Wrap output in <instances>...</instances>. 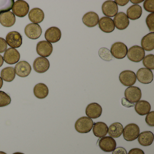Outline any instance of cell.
Returning a JSON list of instances; mask_svg holds the SVG:
<instances>
[{
	"mask_svg": "<svg viewBox=\"0 0 154 154\" xmlns=\"http://www.w3.org/2000/svg\"><path fill=\"white\" fill-rule=\"evenodd\" d=\"M29 18L32 23L38 24L44 20L45 13L41 9L35 8L29 11Z\"/></svg>",
	"mask_w": 154,
	"mask_h": 154,
	"instance_id": "cell-26",
	"label": "cell"
},
{
	"mask_svg": "<svg viewBox=\"0 0 154 154\" xmlns=\"http://www.w3.org/2000/svg\"><path fill=\"white\" fill-rule=\"evenodd\" d=\"M37 54L42 57L50 56L53 51L52 44L47 41H40L38 43L36 46Z\"/></svg>",
	"mask_w": 154,
	"mask_h": 154,
	"instance_id": "cell-13",
	"label": "cell"
},
{
	"mask_svg": "<svg viewBox=\"0 0 154 154\" xmlns=\"http://www.w3.org/2000/svg\"><path fill=\"white\" fill-rule=\"evenodd\" d=\"M135 110L137 113L140 116L147 115L150 112L151 105L150 103L146 100H140L135 104Z\"/></svg>",
	"mask_w": 154,
	"mask_h": 154,
	"instance_id": "cell-25",
	"label": "cell"
},
{
	"mask_svg": "<svg viewBox=\"0 0 154 154\" xmlns=\"http://www.w3.org/2000/svg\"><path fill=\"white\" fill-rule=\"evenodd\" d=\"M114 2L117 5L121 7H123L128 3L129 0H115Z\"/></svg>",
	"mask_w": 154,
	"mask_h": 154,
	"instance_id": "cell-43",
	"label": "cell"
},
{
	"mask_svg": "<svg viewBox=\"0 0 154 154\" xmlns=\"http://www.w3.org/2000/svg\"><path fill=\"white\" fill-rule=\"evenodd\" d=\"M8 48V44L6 42V40L0 37V53L2 54L7 50Z\"/></svg>",
	"mask_w": 154,
	"mask_h": 154,
	"instance_id": "cell-39",
	"label": "cell"
},
{
	"mask_svg": "<svg viewBox=\"0 0 154 154\" xmlns=\"http://www.w3.org/2000/svg\"><path fill=\"white\" fill-rule=\"evenodd\" d=\"M3 63H4L3 57L0 54V67L3 65Z\"/></svg>",
	"mask_w": 154,
	"mask_h": 154,
	"instance_id": "cell-45",
	"label": "cell"
},
{
	"mask_svg": "<svg viewBox=\"0 0 154 154\" xmlns=\"http://www.w3.org/2000/svg\"><path fill=\"white\" fill-rule=\"evenodd\" d=\"M128 48L127 46L122 42L114 43L111 48V53L112 57L118 59H123L127 56Z\"/></svg>",
	"mask_w": 154,
	"mask_h": 154,
	"instance_id": "cell-4",
	"label": "cell"
},
{
	"mask_svg": "<svg viewBox=\"0 0 154 154\" xmlns=\"http://www.w3.org/2000/svg\"><path fill=\"white\" fill-rule=\"evenodd\" d=\"M114 26L119 30H124L128 26L130 21L127 15L123 12L118 13L113 19Z\"/></svg>",
	"mask_w": 154,
	"mask_h": 154,
	"instance_id": "cell-12",
	"label": "cell"
},
{
	"mask_svg": "<svg viewBox=\"0 0 154 154\" xmlns=\"http://www.w3.org/2000/svg\"><path fill=\"white\" fill-rule=\"evenodd\" d=\"M146 123L149 127H154V111L149 112L146 117Z\"/></svg>",
	"mask_w": 154,
	"mask_h": 154,
	"instance_id": "cell-38",
	"label": "cell"
},
{
	"mask_svg": "<svg viewBox=\"0 0 154 154\" xmlns=\"http://www.w3.org/2000/svg\"><path fill=\"white\" fill-rule=\"evenodd\" d=\"M14 3V0H0V15L12 9Z\"/></svg>",
	"mask_w": 154,
	"mask_h": 154,
	"instance_id": "cell-32",
	"label": "cell"
},
{
	"mask_svg": "<svg viewBox=\"0 0 154 154\" xmlns=\"http://www.w3.org/2000/svg\"><path fill=\"white\" fill-rule=\"evenodd\" d=\"M128 154H145L143 150L139 148H133L129 151Z\"/></svg>",
	"mask_w": 154,
	"mask_h": 154,
	"instance_id": "cell-42",
	"label": "cell"
},
{
	"mask_svg": "<svg viewBox=\"0 0 154 154\" xmlns=\"http://www.w3.org/2000/svg\"><path fill=\"white\" fill-rule=\"evenodd\" d=\"M3 82L2 78L0 76V89L2 88V85H3Z\"/></svg>",
	"mask_w": 154,
	"mask_h": 154,
	"instance_id": "cell-46",
	"label": "cell"
},
{
	"mask_svg": "<svg viewBox=\"0 0 154 154\" xmlns=\"http://www.w3.org/2000/svg\"><path fill=\"white\" fill-rule=\"evenodd\" d=\"M137 138L141 146H150L154 141V134L150 131H143L139 134Z\"/></svg>",
	"mask_w": 154,
	"mask_h": 154,
	"instance_id": "cell-24",
	"label": "cell"
},
{
	"mask_svg": "<svg viewBox=\"0 0 154 154\" xmlns=\"http://www.w3.org/2000/svg\"><path fill=\"white\" fill-rule=\"evenodd\" d=\"M0 154H7V153L5 152H3V151H0Z\"/></svg>",
	"mask_w": 154,
	"mask_h": 154,
	"instance_id": "cell-48",
	"label": "cell"
},
{
	"mask_svg": "<svg viewBox=\"0 0 154 154\" xmlns=\"http://www.w3.org/2000/svg\"><path fill=\"white\" fill-rule=\"evenodd\" d=\"M142 48L146 51H150L154 49V33H149L142 38L141 41Z\"/></svg>",
	"mask_w": 154,
	"mask_h": 154,
	"instance_id": "cell-27",
	"label": "cell"
},
{
	"mask_svg": "<svg viewBox=\"0 0 154 154\" xmlns=\"http://www.w3.org/2000/svg\"><path fill=\"white\" fill-rule=\"evenodd\" d=\"M12 10L13 14L17 17H24L29 11V6L24 1H17L14 3Z\"/></svg>",
	"mask_w": 154,
	"mask_h": 154,
	"instance_id": "cell-6",
	"label": "cell"
},
{
	"mask_svg": "<svg viewBox=\"0 0 154 154\" xmlns=\"http://www.w3.org/2000/svg\"><path fill=\"white\" fill-rule=\"evenodd\" d=\"M62 36L61 30L56 27H52L47 29L45 33V38L50 43H55L60 40Z\"/></svg>",
	"mask_w": 154,
	"mask_h": 154,
	"instance_id": "cell-18",
	"label": "cell"
},
{
	"mask_svg": "<svg viewBox=\"0 0 154 154\" xmlns=\"http://www.w3.org/2000/svg\"><path fill=\"white\" fill-rule=\"evenodd\" d=\"M143 0H141V1H140V0H131L130 2H131V3H133V4H134V5H137V4H139V3H141V2H143Z\"/></svg>",
	"mask_w": 154,
	"mask_h": 154,
	"instance_id": "cell-44",
	"label": "cell"
},
{
	"mask_svg": "<svg viewBox=\"0 0 154 154\" xmlns=\"http://www.w3.org/2000/svg\"><path fill=\"white\" fill-rule=\"evenodd\" d=\"M99 27L102 31L106 33H110L115 29L113 20L111 18L103 17L99 20Z\"/></svg>",
	"mask_w": 154,
	"mask_h": 154,
	"instance_id": "cell-20",
	"label": "cell"
},
{
	"mask_svg": "<svg viewBox=\"0 0 154 154\" xmlns=\"http://www.w3.org/2000/svg\"><path fill=\"white\" fill-rule=\"evenodd\" d=\"M143 8L144 9L150 13L154 12V0H146L143 3Z\"/></svg>",
	"mask_w": 154,
	"mask_h": 154,
	"instance_id": "cell-37",
	"label": "cell"
},
{
	"mask_svg": "<svg viewBox=\"0 0 154 154\" xmlns=\"http://www.w3.org/2000/svg\"><path fill=\"white\" fill-rule=\"evenodd\" d=\"M20 57V54L17 49L10 48L5 51L3 59L7 63L13 65L19 62Z\"/></svg>",
	"mask_w": 154,
	"mask_h": 154,
	"instance_id": "cell-15",
	"label": "cell"
},
{
	"mask_svg": "<svg viewBox=\"0 0 154 154\" xmlns=\"http://www.w3.org/2000/svg\"><path fill=\"white\" fill-rule=\"evenodd\" d=\"M6 41L12 48H18L22 45V37L19 32L12 31L7 35Z\"/></svg>",
	"mask_w": 154,
	"mask_h": 154,
	"instance_id": "cell-9",
	"label": "cell"
},
{
	"mask_svg": "<svg viewBox=\"0 0 154 154\" xmlns=\"http://www.w3.org/2000/svg\"><path fill=\"white\" fill-rule=\"evenodd\" d=\"M16 17L11 11L2 13L0 15V23L5 27H11L16 23Z\"/></svg>",
	"mask_w": 154,
	"mask_h": 154,
	"instance_id": "cell-22",
	"label": "cell"
},
{
	"mask_svg": "<svg viewBox=\"0 0 154 154\" xmlns=\"http://www.w3.org/2000/svg\"><path fill=\"white\" fill-rule=\"evenodd\" d=\"M125 98L132 103H137L140 100L142 96L141 90L139 87L131 86L128 87L124 92Z\"/></svg>",
	"mask_w": 154,
	"mask_h": 154,
	"instance_id": "cell-5",
	"label": "cell"
},
{
	"mask_svg": "<svg viewBox=\"0 0 154 154\" xmlns=\"http://www.w3.org/2000/svg\"><path fill=\"white\" fill-rule=\"evenodd\" d=\"M108 126L102 122H99L94 123L93 127V132L95 137L102 138L105 137L108 133Z\"/></svg>",
	"mask_w": 154,
	"mask_h": 154,
	"instance_id": "cell-23",
	"label": "cell"
},
{
	"mask_svg": "<svg viewBox=\"0 0 154 154\" xmlns=\"http://www.w3.org/2000/svg\"><path fill=\"white\" fill-rule=\"evenodd\" d=\"M27 37L31 39H37L42 35V30L39 25L35 23L28 24L25 29Z\"/></svg>",
	"mask_w": 154,
	"mask_h": 154,
	"instance_id": "cell-10",
	"label": "cell"
},
{
	"mask_svg": "<svg viewBox=\"0 0 154 154\" xmlns=\"http://www.w3.org/2000/svg\"><path fill=\"white\" fill-rule=\"evenodd\" d=\"M99 20L100 19L98 14L93 11L85 13L82 18L84 24L89 28L96 26L99 23Z\"/></svg>",
	"mask_w": 154,
	"mask_h": 154,
	"instance_id": "cell-21",
	"label": "cell"
},
{
	"mask_svg": "<svg viewBox=\"0 0 154 154\" xmlns=\"http://www.w3.org/2000/svg\"><path fill=\"white\" fill-rule=\"evenodd\" d=\"M136 77L138 81L143 84H148L153 80V74L151 70L146 68H141L137 72Z\"/></svg>",
	"mask_w": 154,
	"mask_h": 154,
	"instance_id": "cell-11",
	"label": "cell"
},
{
	"mask_svg": "<svg viewBox=\"0 0 154 154\" xmlns=\"http://www.w3.org/2000/svg\"><path fill=\"white\" fill-rule=\"evenodd\" d=\"M121 102L122 105L126 108H131L135 106V103H131L125 98H122L121 100Z\"/></svg>",
	"mask_w": 154,
	"mask_h": 154,
	"instance_id": "cell-40",
	"label": "cell"
},
{
	"mask_svg": "<svg viewBox=\"0 0 154 154\" xmlns=\"http://www.w3.org/2000/svg\"><path fill=\"white\" fill-rule=\"evenodd\" d=\"M102 11L106 17H112L118 14L119 8L115 2L109 0L103 2L102 6Z\"/></svg>",
	"mask_w": 154,
	"mask_h": 154,
	"instance_id": "cell-8",
	"label": "cell"
},
{
	"mask_svg": "<svg viewBox=\"0 0 154 154\" xmlns=\"http://www.w3.org/2000/svg\"><path fill=\"white\" fill-rule=\"evenodd\" d=\"M12 154H25L23 153H21V152H15V153H13Z\"/></svg>",
	"mask_w": 154,
	"mask_h": 154,
	"instance_id": "cell-47",
	"label": "cell"
},
{
	"mask_svg": "<svg viewBox=\"0 0 154 154\" xmlns=\"http://www.w3.org/2000/svg\"><path fill=\"white\" fill-rule=\"evenodd\" d=\"M146 22L149 31L151 33H154V13H150L147 17Z\"/></svg>",
	"mask_w": 154,
	"mask_h": 154,
	"instance_id": "cell-36",
	"label": "cell"
},
{
	"mask_svg": "<svg viewBox=\"0 0 154 154\" xmlns=\"http://www.w3.org/2000/svg\"><path fill=\"white\" fill-rule=\"evenodd\" d=\"M10 96L3 91H0V107L8 106L11 103Z\"/></svg>",
	"mask_w": 154,
	"mask_h": 154,
	"instance_id": "cell-35",
	"label": "cell"
},
{
	"mask_svg": "<svg viewBox=\"0 0 154 154\" xmlns=\"http://www.w3.org/2000/svg\"><path fill=\"white\" fill-rule=\"evenodd\" d=\"M123 127L120 122H114L112 124L108 129V133L110 137L112 138H119L122 134Z\"/></svg>",
	"mask_w": 154,
	"mask_h": 154,
	"instance_id": "cell-30",
	"label": "cell"
},
{
	"mask_svg": "<svg viewBox=\"0 0 154 154\" xmlns=\"http://www.w3.org/2000/svg\"><path fill=\"white\" fill-rule=\"evenodd\" d=\"M102 111V108L100 104L97 103H92L87 105L85 114L90 119H96L100 117Z\"/></svg>",
	"mask_w": 154,
	"mask_h": 154,
	"instance_id": "cell-14",
	"label": "cell"
},
{
	"mask_svg": "<svg viewBox=\"0 0 154 154\" xmlns=\"http://www.w3.org/2000/svg\"><path fill=\"white\" fill-rule=\"evenodd\" d=\"M142 63L146 68L150 70H154V55L149 54L144 57Z\"/></svg>",
	"mask_w": 154,
	"mask_h": 154,
	"instance_id": "cell-34",
	"label": "cell"
},
{
	"mask_svg": "<svg viewBox=\"0 0 154 154\" xmlns=\"http://www.w3.org/2000/svg\"><path fill=\"white\" fill-rule=\"evenodd\" d=\"M119 79L122 84L124 86L130 87L135 84L137 81V77L134 72L126 70L121 72Z\"/></svg>",
	"mask_w": 154,
	"mask_h": 154,
	"instance_id": "cell-7",
	"label": "cell"
},
{
	"mask_svg": "<svg viewBox=\"0 0 154 154\" xmlns=\"http://www.w3.org/2000/svg\"><path fill=\"white\" fill-rule=\"evenodd\" d=\"M142 8L138 5H133L128 8L127 16L128 18L132 20L138 19L142 15Z\"/></svg>",
	"mask_w": 154,
	"mask_h": 154,
	"instance_id": "cell-28",
	"label": "cell"
},
{
	"mask_svg": "<svg viewBox=\"0 0 154 154\" xmlns=\"http://www.w3.org/2000/svg\"><path fill=\"white\" fill-rule=\"evenodd\" d=\"M127 57L129 60L134 63H139L145 57V50L139 46L134 45L128 50Z\"/></svg>",
	"mask_w": 154,
	"mask_h": 154,
	"instance_id": "cell-3",
	"label": "cell"
},
{
	"mask_svg": "<svg viewBox=\"0 0 154 154\" xmlns=\"http://www.w3.org/2000/svg\"><path fill=\"white\" fill-rule=\"evenodd\" d=\"M112 154H128L127 150L124 148L119 147L112 151Z\"/></svg>",
	"mask_w": 154,
	"mask_h": 154,
	"instance_id": "cell-41",
	"label": "cell"
},
{
	"mask_svg": "<svg viewBox=\"0 0 154 154\" xmlns=\"http://www.w3.org/2000/svg\"><path fill=\"white\" fill-rule=\"evenodd\" d=\"M1 76L2 80L6 82H12L16 77L15 68L13 67H7L2 70Z\"/></svg>",
	"mask_w": 154,
	"mask_h": 154,
	"instance_id": "cell-31",
	"label": "cell"
},
{
	"mask_svg": "<svg viewBox=\"0 0 154 154\" xmlns=\"http://www.w3.org/2000/svg\"><path fill=\"white\" fill-rule=\"evenodd\" d=\"M100 148L105 152H112L116 147L117 144L113 138L110 137H104L99 141Z\"/></svg>",
	"mask_w": 154,
	"mask_h": 154,
	"instance_id": "cell-16",
	"label": "cell"
},
{
	"mask_svg": "<svg viewBox=\"0 0 154 154\" xmlns=\"http://www.w3.org/2000/svg\"><path fill=\"white\" fill-rule=\"evenodd\" d=\"M99 56L102 60L109 62L113 59V57L110 51L106 48H102L99 50Z\"/></svg>",
	"mask_w": 154,
	"mask_h": 154,
	"instance_id": "cell-33",
	"label": "cell"
},
{
	"mask_svg": "<svg viewBox=\"0 0 154 154\" xmlns=\"http://www.w3.org/2000/svg\"><path fill=\"white\" fill-rule=\"evenodd\" d=\"M31 66L28 62L20 61L16 64L15 71L16 74L20 77H26L30 74L31 72Z\"/></svg>",
	"mask_w": 154,
	"mask_h": 154,
	"instance_id": "cell-19",
	"label": "cell"
},
{
	"mask_svg": "<svg viewBox=\"0 0 154 154\" xmlns=\"http://www.w3.org/2000/svg\"><path fill=\"white\" fill-rule=\"evenodd\" d=\"M94 122L91 119L84 116L77 120L75 124V128L79 133H87L91 131Z\"/></svg>",
	"mask_w": 154,
	"mask_h": 154,
	"instance_id": "cell-1",
	"label": "cell"
},
{
	"mask_svg": "<svg viewBox=\"0 0 154 154\" xmlns=\"http://www.w3.org/2000/svg\"><path fill=\"white\" fill-rule=\"evenodd\" d=\"M49 93L48 87L44 83H38L35 85L34 88V94L36 98L44 99L46 98Z\"/></svg>",
	"mask_w": 154,
	"mask_h": 154,
	"instance_id": "cell-29",
	"label": "cell"
},
{
	"mask_svg": "<svg viewBox=\"0 0 154 154\" xmlns=\"http://www.w3.org/2000/svg\"><path fill=\"white\" fill-rule=\"evenodd\" d=\"M140 132L139 127L135 123H130L123 128V137L128 141H132L137 138Z\"/></svg>",
	"mask_w": 154,
	"mask_h": 154,
	"instance_id": "cell-2",
	"label": "cell"
},
{
	"mask_svg": "<svg viewBox=\"0 0 154 154\" xmlns=\"http://www.w3.org/2000/svg\"><path fill=\"white\" fill-rule=\"evenodd\" d=\"M50 63L47 58L38 57L34 61L33 67L34 70L38 73H44L49 69Z\"/></svg>",
	"mask_w": 154,
	"mask_h": 154,
	"instance_id": "cell-17",
	"label": "cell"
}]
</instances>
